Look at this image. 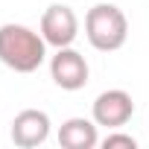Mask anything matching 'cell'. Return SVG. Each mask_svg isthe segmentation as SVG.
Here are the masks:
<instances>
[{
	"label": "cell",
	"mask_w": 149,
	"mask_h": 149,
	"mask_svg": "<svg viewBox=\"0 0 149 149\" xmlns=\"http://www.w3.org/2000/svg\"><path fill=\"white\" fill-rule=\"evenodd\" d=\"M50 76L61 91H82L88 85V61L79 50L73 47H58L56 56L50 58Z\"/></svg>",
	"instance_id": "3"
},
{
	"label": "cell",
	"mask_w": 149,
	"mask_h": 149,
	"mask_svg": "<svg viewBox=\"0 0 149 149\" xmlns=\"http://www.w3.org/2000/svg\"><path fill=\"white\" fill-rule=\"evenodd\" d=\"M41 35L50 47H70L79 35V18L70 6L64 3H53L44 9L41 15Z\"/></svg>",
	"instance_id": "4"
},
{
	"label": "cell",
	"mask_w": 149,
	"mask_h": 149,
	"mask_svg": "<svg viewBox=\"0 0 149 149\" xmlns=\"http://www.w3.org/2000/svg\"><path fill=\"white\" fill-rule=\"evenodd\" d=\"M100 143H102V149H134V146H137V140H134L132 134H123V132H111V134H105Z\"/></svg>",
	"instance_id": "8"
},
{
	"label": "cell",
	"mask_w": 149,
	"mask_h": 149,
	"mask_svg": "<svg viewBox=\"0 0 149 149\" xmlns=\"http://www.w3.org/2000/svg\"><path fill=\"white\" fill-rule=\"evenodd\" d=\"M50 137V117L47 111L38 108H24L21 114H15L12 120V143L21 149H32L41 146Z\"/></svg>",
	"instance_id": "6"
},
{
	"label": "cell",
	"mask_w": 149,
	"mask_h": 149,
	"mask_svg": "<svg viewBox=\"0 0 149 149\" xmlns=\"http://www.w3.org/2000/svg\"><path fill=\"white\" fill-rule=\"evenodd\" d=\"M85 35L94 50L100 53H114L126 44L129 38V21L120 6L114 3H97L85 15Z\"/></svg>",
	"instance_id": "2"
},
{
	"label": "cell",
	"mask_w": 149,
	"mask_h": 149,
	"mask_svg": "<svg viewBox=\"0 0 149 149\" xmlns=\"http://www.w3.org/2000/svg\"><path fill=\"white\" fill-rule=\"evenodd\" d=\"M134 114V100L129 91L123 88H108L102 91L97 100H94V108H91V117L97 126H105V129H120L132 120Z\"/></svg>",
	"instance_id": "5"
},
{
	"label": "cell",
	"mask_w": 149,
	"mask_h": 149,
	"mask_svg": "<svg viewBox=\"0 0 149 149\" xmlns=\"http://www.w3.org/2000/svg\"><path fill=\"white\" fill-rule=\"evenodd\" d=\"M97 129L100 126L94 123V117L91 120L70 117L58 126V146H64V149H94V146H100V132Z\"/></svg>",
	"instance_id": "7"
},
{
	"label": "cell",
	"mask_w": 149,
	"mask_h": 149,
	"mask_svg": "<svg viewBox=\"0 0 149 149\" xmlns=\"http://www.w3.org/2000/svg\"><path fill=\"white\" fill-rule=\"evenodd\" d=\"M47 47L44 35L24 24L0 26V61L15 73H35L47 58Z\"/></svg>",
	"instance_id": "1"
}]
</instances>
